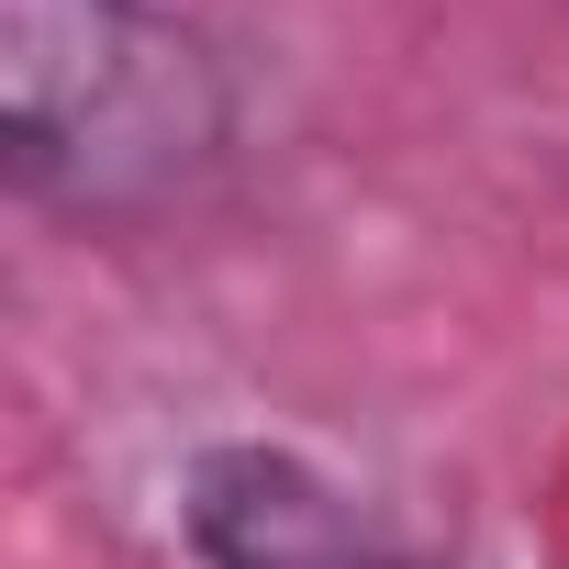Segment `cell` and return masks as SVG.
<instances>
[{
  "instance_id": "7a4b0ae2",
  "label": "cell",
  "mask_w": 569,
  "mask_h": 569,
  "mask_svg": "<svg viewBox=\"0 0 569 569\" xmlns=\"http://www.w3.org/2000/svg\"><path fill=\"white\" fill-rule=\"evenodd\" d=\"M190 558L201 569H413L347 491L291 458H212L190 480Z\"/></svg>"
},
{
  "instance_id": "6da1fadb",
  "label": "cell",
  "mask_w": 569,
  "mask_h": 569,
  "mask_svg": "<svg viewBox=\"0 0 569 569\" xmlns=\"http://www.w3.org/2000/svg\"><path fill=\"white\" fill-rule=\"evenodd\" d=\"M212 134V79L201 57L134 12V0H23L12 23V146L34 190L123 201L168 179Z\"/></svg>"
}]
</instances>
